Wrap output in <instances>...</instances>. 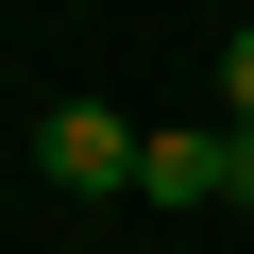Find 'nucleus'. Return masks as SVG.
<instances>
[{
  "mask_svg": "<svg viewBox=\"0 0 254 254\" xmlns=\"http://www.w3.org/2000/svg\"><path fill=\"white\" fill-rule=\"evenodd\" d=\"M220 119H254V17L220 34Z\"/></svg>",
  "mask_w": 254,
  "mask_h": 254,
  "instance_id": "obj_3",
  "label": "nucleus"
},
{
  "mask_svg": "<svg viewBox=\"0 0 254 254\" xmlns=\"http://www.w3.org/2000/svg\"><path fill=\"white\" fill-rule=\"evenodd\" d=\"M136 187L153 203H220V136H136Z\"/></svg>",
  "mask_w": 254,
  "mask_h": 254,
  "instance_id": "obj_2",
  "label": "nucleus"
},
{
  "mask_svg": "<svg viewBox=\"0 0 254 254\" xmlns=\"http://www.w3.org/2000/svg\"><path fill=\"white\" fill-rule=\"evenodd\" d=\"M34 170L51 187H136V119H119V102H51L34 119Z\"/></svg>",
  "mask_w": 254,
  "mask_h": 254,
  "instance_id": "obj_1",
  "label": "nucleus"
},
{
  "mask_svg": "<svg viewBox=\"0 0 254 254\" xmlns=\"http://www.w3.org/2000/svg\"><path fill=\"white\" fill-rule=\"evenodd\" d=\"M220 203H254V119H220Z\"/></svg>",
  "mask_w": 254,
  "mask_h": 254,
  "instance_id": "obj_4",
  "label": "nucleus"
}]
</instances>
